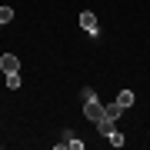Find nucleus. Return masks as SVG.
I'll return each mask as SVG.
<instances>
[{
    "label": "nucleus",
    "instance_id": "f257e3e1",
    "mask_svg": "<svg viewBox=\"0 0 150 150\" xmlns=\"http://www.w3.org/2000/svg\"><path fill=\"white\" fill-rule=\"evenodd\" d=\"M80 100H83V117H87V120L97 123V120L103 117V103L97 100V93L90 90V87H83V90H80Z\"/></svg>",
    "mask_w": 150,
    "mask_h": 150
},
{
    "label": "nucleus",
    "instance_id": "f03ea898",
    "mask_svg": "<svg viewBox=\"0 0 150 150\" xmlns=\"http://www.w3.org/2000/svg\"><path fill=\"white\" fill-rule=\"evenodd\" d=\"M80 27L90 33V37L100 33V27H97V13H93V10H83V13H80Z\"/></svg>",
    "mask_w": 150,
    "mask_h": 150
},
{
    "label": "nucleus",
    "instance_id": "7ed1b4c3",
    "mask_svg": "<svg viewBox=\"0 0 150 150\" xmlns=\"http://www.w3.org/2000/svg\"><path fill=\"white\" fill-rule=\"evenodd\" d=\"M0 70H4V74H20V60L13 54H4L0 57Z\"/></svg>",
    "mask_w": 150,
    "mask_h": 150
},
{
    "label": "nucleus",
    "instance_id": "20e7f679",
    "mask_svg": "<svg viewBox=\"0 0 150 150\" xmlns=\"http://www.w3.org/2000/svg\"><path fill=\"white\" fill-rule=\"evenodd\" d=\"M64 147H74V150H83V140H77L74 134H64V140H57V150H64Z\"/></svg>",
    "mask_w": 150,
    "mask_h": 150
},
{
    "label": "nucleus",
    "instance_id": "39448f33",
    "mask_svg": "<svg viewBox=\"0 0 150 150\" xmlns=\"http://www.w3.org/2000/svg\"><path fill=\"white\" fill-rule=\"evenodd\" d=\"M97 130H100V134H103V137H107V134H110V130H117V120H113V117H107V113H103V117H100V120H97Z\"/></svg>",
    "mask_w": 150,
    "mask_h": 150
},
{
    "label": "nucleus",
    "instance_id": "423d86ee",
    "mask_svg": "<svg viewBox=\"0 0 150 150\" xmlns=\"http://www.w3.org/2000/svg\"><path fill=\"white\" fill-rule=\"evenodd\" d=\"M134 100H137L134 90H120V93H117V103H120L123 110H127V107H134Z\"/></svg>",
    "mask_w": 150,
    "mask_h": 150
},
{
    "label": "nucleus",
    "instance_id": "0eeeda50",
    "mask_svg": "<svg viewBox=\"0 0 150 150\" xmlns=\"http://www.w3.org/2000/svg\"><path fill=\"white\" fill-rule=\"evenodd\" d=\"M103 113H107V117H113V120H120V117H123V107H120L117 100H113L110 107H103Z\"/></svg>",
    "mask_w": 150,
    "mask_h": 150
},
{
    "label": "nucleus",
    "instance_id": "6e6552de",
    "mask_svg": "<svg viewBox=\"0 0 150 150\" xmlns=\"http://www.w3.org/2000/svg\"><path fill=\"white\" fill-rule=\"evenodd\" d=\"M13 20V7H0V23H10Z\"/></svg>",
    "mask_w": 150,
    "mask_h": 150
},
{
    "label": "nucleus",
    "instance_id": "1a4fd4ad",
    "mask_svg": "<svg viewBox=\"0 0 150 150\" xmlns=\"http://www.w3.org/2000/svg\"><path fill=\"white\" fill-rule=\"evenodd\" d=\"M7 87L10 90H20V74H7Z\"/></svg>",
    "mask_w": 150,
    "mask_h": 150
},
{
    "label": "nucleus",
    "instance_id": "9d476101",
    "mask_svg": "<svg viewBox=\"0 0 150 150\" xmlns=\"http://www.w3.org/2000/svg\"><path fill=\"white\" fill-rule=\"evenodd\" d=\"M107 140H110L113 147H123V134H117V130H110V134H107Z\"/></svg>",
    "mask_w": 150,
    "mask_h": 150
}]
</instances>
